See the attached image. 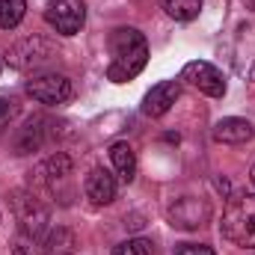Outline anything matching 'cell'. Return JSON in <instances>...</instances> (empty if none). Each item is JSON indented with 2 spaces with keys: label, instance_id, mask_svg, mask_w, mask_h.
Segmentation results:
<instances>
[{
  "label": "cell",
  "instance_id": "cell-18",
  "mask_svg": "<svg viewBox=\"0 0 255 255\" xmlns=\"http://www.w3.org/2000/svg\"><path fill=\"white\" fill-rule=\"evenodd\" d=\"M12 255H42L39 238L21 229V232H18V235L12 238Z\"/></svg>",
  "mask_w": 255,
  "mask_h": 255
},
{
  "label": "cell",
  "instance_id": "cell-17",
  "mask_svg": "<svg viewBox=\"0 0 255 255\" xmlns=\"http://www.w3.org/2000/svg\"><path fill=\"white\" fill-rule=\"evenodd\" d=\"M74 247H77V238L68 232V229H54L48 235V253L54 255H74Z\"/></svg>",
  "mask_w": 255,
  "mask_h": 255
},
{
  "label": "cell",
  "instance_id": "cell-3",
  "mask_svg": "<svg viewBox=\"0 0 255 255\" xmlns=\"http://www.w3.org/2000/svg\"><path fill=\"white\" fill-rule=\"evenodd\" d=\"M27 95L39 104H48V107H57V104H65L71 95H74V86L65 74H57V71H48V74H36L27 80Z\"/></svg>",
  "mask_w": 255,
  "mask_h": 255
},
{
  "label": "cell",
  "instance_id": "cell-19",
  "mask_svg": "<svg viewBox=\"0 0 255 255\" xmlns=\"http://www.w3.org/2000/svg\"><path fill=\"white\" fill-rule=\"evenodd\" d=\"M113 255H154V244L148 238H130L125 244H119Z\"/></svg>",
  "mask_w": 255,
  "mask_h": 255
},
{
  "label": "cell",
  "instance_id": "cell-22",
  "mask_svg": "<svg viewBox=\"0 0 255 255\" xmlns=\"http://www.w3.org/2000/svg\"><path fill=\"white\" fill-rule=\"evenodd\" d=\"M250 178H253V184H255V166H253V169H250Z\"/></svg>",
  "mask_w": 255,
  "mask_h": 255
},
{
  "label": "cell",
  "instance_id": "cell-7",
  "mask_svg": "<svg viewBox=\"0 0 255 255\" xmlns=\"http://www.w3.org/2000/svg\"><path fill=\"white\" fill-rule=\"evenodd\" d=\"M54 57H57V54H54V45H48V42L39 39V36L21 39V42L12 45L9 54H6L9 65H15V68H36V65L51 63Z\"/></svg>",
  "mask_w": 255,
  "mask_h": 255
},
{
  "label": "cell",
  "instance_id": "cell-10",
  "mask_svg": "<svg viewBox=\"0 0 255 255\" xmlns=\"http://www.w3.org/2000/svg\"><path fill=\"white\" fill-rule=\"evenodd\" d=\"M83 193L92 205H110L116 199V175H110L107 169H92L83 178Z\"/></svg>",
  "mask_w": 255,
  "mask_h": 255
},
{
  "label": "cell",
  "instance_id": "cell-20",
  "mask_svg": "<svg viewBox=\"0 0 255 255\" xmlns=\"http://www.w3.org/2000/svg\"><path fill=\"white\" fill-rule=\"evenodd\" d=\"M18 116V101L15 98H0V130L9 128V122Z\"/></svg>",
  "mask_w": 255,
  "mask_h": 255
},
{
  "label": "cell",
  "instance_id": "cell-1",
  "mask_svg": "<svg viewBox=\"0 0 255 255\" xmlns=\"http://www.w3.org/2000/svg\"><path fill=\"white\" fill-rule=\"evenodd\" d=\"M110 54H113V60L107 68V77L113 83H128L148 63V42L139 30L119 27L110 33Z\"/></svg>",
  "mask_w": 255,
  "mask_h": 255
},
{
  "label": "cell",
  "instance_id": "cell-12",
  "mask_svg": "<svg viewBox=\"0 0 255 255\" xmlns=\"http://www.w3.org/2000/svg\"><path fill=\"white\" fill-rule=\"evenodd\" d=\"M45 125H48V119L36 116V119H30L27 125L21 128L18 139H15V154H30L36 148H42V142L48 139V128Z\"/></svg>",
  "mask_w": 255,
  "mask_h": 255
},
{
  "label": "cell",
  "instance_id": "cell-2",
  "mask_svg": "<svg viewBox=\"0 0 255 255\" xmlns=\"http://www.w3.org/2000/svg\"><path fill=\"white\" fill-rule=\"evenodd\" d=\"M220 232L229 244L255 250V193H241V196L229 199V205L223 211Z\"/></svg>",
  "mask_w": 255,
  "mask_h": 255
},
{
  "label": "cell",
  "instance_id": "cell-8",
  "mask_svg": "<svg viewBox=\"0 0 255 255\" xmlns=\"http://www.w3.org/2000/svg\"><path fill=\"white\" fill-rule=\"evenodd\" d=\"M211 217V208L205 199H193V196H184L178 199L172 208H169V226L172 229H184V232H193L199 226H205Z\"/></svg>",
  "mask_w": 255,
  "mask_h": 255
},
{
  "label": "cell",
  "instance_id": "cell-21",
  "mask_svg": "<svg viewBox=\"0 0 255 255\" xmlns=\"http://www.w3.org/2000/svg\"><path fill=\"white\" fill-rule=\"evenodd\" d=\"M175 255H214V250L205 247V244H181L175 250Z\"/></svg>",
  "mask_w": 255,
  "mask_h": 255
},
{
  "label": "cell",
  "instance_id": "cell-9",
  "mask_svg": "<svg viewBox=\"0 0 255 255\" xmlns=\"http://www.w3.org/2000/svg\"><path fill=\"white\" fill-rule=\"evenodd\" d=\"M178 95H181V83H178V80H160V83H154V86L145 92V98H142V113L151 116V119H157V116L169 113V107L178 101Z\"/></svg>",
  "mask_w": 255,
  "mask_h": 255
},
{
  "label": "cell",
  "instance_id": "cell-14",
  "mask_svg": "<svg viewBox=\"0 0 255 255\" xmlns=\"http://www.w3.org/2000/svg\"><path fill=\"white\" fill-rule=\"evenodd\" d=\"M110 160H113V169L119 175V181L130 184L133 175H136V154L128 142H113L110 145Z\"/></svg>",
  "mask_w": 255,
  "mask_h": 255
},
{
  "label": "cell",
  "instance_id": "cell-13",
  "mask_svg": "<svg viewBox=\"0 0 255 255\" xmlns=\"http://www.w3.org/2000/svg\"><path fill=\"white\" fill-rule=\"evenodd\" d=\"M39 172H42V181L51 187V193H60V184H65L68 175H71V157L63 154V151H57V154H51L45 160V166Z\"/></svg>",
  "mask_w": 255,
  "mask_h": 255
},
{
  "label": "cell",
  "instance_id": "cell-15",
  "mask_svg": "<svg viewBox=\"0 0 255 255\" xmlns=\"http://www.w3.org/2000/svg\"><path fill=\"white\" fill-rule=\"evenodd\" d=\"M24 12H27V0H0V27L15 30L24 21Z\"/></svg>",
  "mask_w": 255,
  "mask_h": 255
},
{
  "label": "cell",
  "instance_id": "cell-11",
  "mask_svg": "<svg viewBox=\"0 0 255 255\" xmlns=\"http://www.w3.org/2000/svg\"><path fill=\"white\" fill-rule=\"evenodd\" d=\"M255 136V128L247 119H238V116H229V119H220L214 128V139L217 142H229V145H241V142H250Z\"/></svg>",
  "mask_w": 255,
  "mask_h": 255
},
{
  "label": "cell",
  "instance_id": "cell-5",
  "mask_svg": "<svg viewBox=\"0 0 255 255\" xmlns=\"http://www.w3.org/2000/svg\"><path fill=\"white\" fill-rule=\"evenodd\" d=\"M12 211H15V217H18V223H21L24 232L36 235V238L45 232V226H48V208L36 199V193L15 190L12 193Z\"/></svg>",
  "mask_w": 255,
  "mask_h": 255
},
{
  "label": "cell",
  "instance_id": "cell-23",
  "mask_svg": "<svg viewBox=\"0 0 255 255\" xmlns=\"http://www.w3.org/2000/svg\"><path fill=\"white\" fill-rule=\"evenodd\" d=\"M247 3H250V9H253V12H255V0H247Z\"/></svg>",
  "mask_w": 255,
  "mask_h": 255
},
{
  "label": "cell",
  "instance_id": "cell-16",
  "mask_svg": "<svg viewBox=\"0 0 255 255\" xmlns=\"http://www.w3.org/2000/svg\"><path fill=\"white\" fill-rule=\"evenodd\" d=\"M163 9H166V15L175 18V21H193V18H199V12H202V0H166Z\"/></svg>",
  "mask_w": 255,
  "mask_h": 255
},
{
  "label": "cell",
  "instance_id": "cell-4",
  "mask_svg": "<svg viewBox=\"0 0 255 255\" xmlns=\"http://www.w3.org/2000/svg\"><path fill=\"white\" fill-rule=\"evenodd\" d=\"M45 21L60 36H74V33H80V27L86 21V6H83V0H48Z\"/></svg>",
  "mask_w": 255,
  "mask_h": 255
},
{
  "label": "cell",
  "instance_id": "cell-6",
  "mask_svg": "<svg viewBox=\"0 0 255 255\" xmlns=\"http://www.w3.org/2000/svg\"><path fill=\"white\" fill-rule=\"evenodd\" d=\"M181 80L193 83L199 92L211 95V98H223L226 95V77L217 65L211 63H202V60H193L181 68Z\"/></svg>",
  "mask_w": 255,
  "mask_h": 255
}]
</instances>
